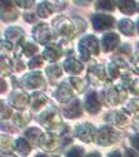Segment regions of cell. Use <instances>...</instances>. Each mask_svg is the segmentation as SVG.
<instances>
[{
    "label": "cell",
    "instance_id": "obj_1",
    "mask_svg": "<svg viewBox=\"0 0 139 157\" xmlns=\"http://www.w3.org/2000/svg\"><path fill=\"white\" fill-rule=\"evenodd\" d=\"M102 98L103 102L105 104H112V106H118L127 101L128 98V89H125L124 87L119 86H114L112 84L109 86L105 90L102 92Z\"/></svg>",
    "mask_w": 139,
    "mask_h": 157
},
{
    "label": "cell",
    "instance_id": "obj_2",
    "mask_svg": "<svg viewBox=\"0 0 139 157\" xmlns=\"http://www.w3.org/2000/svg\"><path fill=\"white\" fill-rule=\"evenodd\" d=\"M78 52L79 57L82 60L86 62L92 57H95L99 54V42L94 35H85L84 38L80 39L78 44Z\"/></svg>",
    "mask_w": 139,
    "mask_h": 157
},
{
    "label": "cell",
    "instance_id": "obj_3",
    "mask_svg": "<svg viewBox=\"0 0 139 157\" xmlns=\"http://www.w3.org/2000/svg\"><path fill=\"white\" fill-rule=\"evenodd\" d=\"M53 29L60 38L65 39V40H69V39L77 35V29H75L74 21L64 15H60L53 20Z\"/></svg>",
    "mask_w": 139,
    "mask_h": 157
},
{
    "label": "cell",
    "instance_id": "obj_4",
    "mask_svg": "<svg viewBox=\"0 0 139 157\" xmlns=\"http://www.w3.org/2000/svg\"><path fill=\"white\" fill-rule=\"evenodd\" d=\"M38 122L46 129L58 128L61 123L60 113H59L58 108H55L54 106H49L48 108H45L43 112L39 113V116H38Z\"/></svg>",
    "mask_w": 139,
    "mask_h": 157
},
{
    "label": "cell",
    "instance_id": "obj_5",
    "mask_svg": "<svg viewBox=\"0 0 139 157\" xmlns=\"http://www.w3.org/2000/svg\"><path fill=\"white\" fill-rule=\"evenodd\" d=\"M97 143L100 146H112L118 141V133L110 126H103L97 131Z\"/></svg>",
    "mask_w": 139,
    "mask_h": 157
},
{
    "label": "cell",
    "instance_id": "obj_6",
    "mask_svg": "<svg viewBox=\"0 0 139 157\" xmlns=\"http://www.w3.org/2000/svg\"><path fill=\"white\" fill-rule=\"evenodd\" d=\"M33 36L34 39L40 43V44H52V40L54 39V35H53V32L50 30L49 25L46 23H39L34 27L33 29Z\"/></svg>",
    "mask_w": 139,
    "mask_h": 157
},
{
    "label": "cell",
    "instance_id": "obj_7",
    "mask_svg": "<svg viewBox=\"0 0 139 157\" xmlns=\"http://www.w3.org/2000/svg\"><path fill=\"white\" fill-rule=\"evenodd\" d=\"M75 136L83 142L92 143L97 138V128L92 123L84 122L75 127Z\"/></svg>",
    "mask_w": 139,
    "mask_h": 157
},
{
    "label": "cell",
    "instance_id": "obj_8",
    "mask_svg": "<svg viewBox=\"0 0 139 157\" xmlns=\"http://www.w3.org/2000/svg\"><path fill=\"white\" fill-rule=\"evenodd\" d=\"M86 79L93 86H102L107 82L108 74H107L103 65H93V67L88 71Z\"/></svg>",
    "mask_w": 139,
    "mask_h": 157
},
{
    "label": "cell",
    "instance_id": "obj_9",
    "mask_svg": "<svg viewBox=\"0 0 139 157\" xmlns=\"http://www.w3.org/2000/svg\"><path fill=\"white\" fill-rule=\"evenodd\" d=\"M92 23H93V27L95 30L104 32V30L112 29L114 27L115 19L108 14H102V13H99V14H95L92 17Z\"/></svg>",
    "mask_w": 139,
    "mask_h": 157
},
{
    "label": "cell",
    "instance_id": "obj_10",
    "mask_svg": "<svg viewBox=\"0 0 139 157\" xmlns=\"http://www.w3.org/2000/svg\"><path fill=\"white\" fill-rule=\"evenodd\" d=\"M24 87L27 89H30V90H34V89H38V88H42L45 83V79L43 74L38 71V72H30L28 74H25L21 79Z\"/></svg>",
    "mask_w": 139,
    "mask_h": 157
},
{
    "label": "cell",
    "instance_id": "obj_11",
    "mask_svg": "<svg viewBox=\"0 0 139 157\" xmlns=\"http://www.w3.org/2000/svg\"><path fill=\"white\" fill-rule=\"evenodd\" d=\"M9 103L18 109H25L28 107V104L30 103V96H28L27 92L16 88L13 90V93L10 94Z\"/></svg>",
    "mask_w": 139,
    "mask_h": 157
},
{
    "label": "cell",
    "instance_id": "obj_12",
    "mask_svg": "<svg viewBox=\"0 0 139 157\" xmlns=\"http://www.w3.org/2000/svg\"><path fill=\"white\" fill-rule=\"evenodd\" d=\"M39 146L44 151H54L59 146V136L54 132L43 133V136L39 141Z\"/></svg>",
    "mask_w": 139,
    "mask_h": 157
},
{
    "label": "cell",
    "instance_id": "obj_13",
    "mask_svg": "<svg viewBox=\"0 0 139 157\" xmlns=\"http://www.w3.org/2000/svg\"><path fill=\"white\" fill-rule=\"evenodd\" d=\"M19 15L15 2H2V19L4 21H13Z\"/></svg>",
    "mask_w": 139,
    "mask_h": 157
},
{
    "label": "cell",
    "instance_id": "obj_14",
    "mask_svg": "<svg viewBox=\"0 0 139 157\" xmlns=\"http://www.w3.org/2000/svg\"><path fill=\"white\" fill-rule=\"evenodd\" d=\"M73 96H74V89L71 88L70 83L68 81L60 83V86H59V88L57 90V93H55L57 99L59 102H61V103H69L70 99L73 98Z\"/></svg>",
    "mask_w": 139,
    "mask_h": 157
},
{
    "label": "cell",
    "instance_id": "obj_15",
    "mask_svg": "<svg viewBox=\"0 0 139 157\" xmlns=\"http://www.w3.org/2000/svg\"><path fill=\"white\" fill-rule=\"evenodd\" d=\"M84 102H85V109L92 114L98 113L100 111V108H102V104H100V101L98 98V93L94 92V90L86 93Z\"/></svg>",
    "mask_w": 139,
    "mask_h": 157
},
{
    "label": "cell",
    "instance_id": "obj_16",
    "mask_svg": "<svg viewBox=\"0 0 139 157\" xmlns=\"http://www.w3.org/2000/svg\"><path fill=\"white\" fill-rule=\"evenodd\" d=\"M82 113H83L82 104H80V101L77 99V98L70 101L64 107V116L67 117V118H70V120L78 118V117L82 116Z\"/></svg>",
    "mask_w": 139,
    "mask_h": 157
},
{
    "label": "cell",
    "instance_id": "obj_17",
    "mask_svg": "<svg viewBox=\"0 0 139 157\" xmlns=\"http://www.w3.org/2000/svg\"><path fill=\"white\" fill-rule=\"evenodd\" d=\"M120 43V38L117 33H105L104 36L102 38V45L104 52H112L114 50Z\"/></svg>",
    "mask_w": 139,
    "mask_h": 157
},
{
    "label": "cell",
    "instance_id": "obj_18",
    "mask_svg": "<svg viewBox=\"0 0 139 157\" xmlns=\"http://www.w3.org/2000/svg\"><path fill=\"white\" fill-rule=\"evenodd\" d=\"M107 121L112 124L117 126L118 128H125L128 126V117L123 111H113L108 117Z\"/></svg>",
    "mask_w": 139,
    "mask_h": 157
},
{
    "label": "cell",
    "instance_id": "obj_19",
    "mask_svg": "<svg viewBox=\"0 0 139 157\" xmlns=\"http://www.w3.org/2000/svg\"><path fill=\"white\" fill-rule=\"evenodd\" d=\"M63 67H64L65 72L69 73L70 75H79L83 71H84V65L82 62H79L78 59L75 58H68L65 59L64 64H63Z\"/></svg>",
    "mask_w": 139,
    "mask_h": 157
},
{
    "label": "cell",
    "instance_id": "obj_20",
    "mask_svg": "<svg viewBox=\"0 0 139 157\" xmlns=\"http://www.w3.org/2000/svg\"><path fill=\"white\" fill-rule=\"evenodd\" d=\"M46 103H48V98L40 92H35L30 96V103L29 104L34 112H40L43 108H45Z\"/></svg>",
    "mask_w": 139,
    "mask_h": 157
},
{
    "label": "cell",
    "instance_id": "obj_21",
    "mask_svg": "<svg viewBox=\"0 0 139 157\" xmlns=\"http://www.w3.org/2000/svg\"><path fill=\"white\" fill-rule=\"evenodd\" d=\"M61 57V49L58 44H49L44 52H43V58L48 62H57L59 58Z\"/></svg>",
    "mask_w": 139,
    "mask_h": 157
},
{
    "label": "cell",
    "instance_id": "obj_22",
    "mask_svg": "<svg viewBox=\"0 0 139 157\" xmlns=\"http://www.w3.org/2000/svg\"><path fill=\"white\" fill-rule=\"evenodd\" d=\"M18 47L24 53V56H27V57H33L34 54L38 53V45L30 40H25L24 38L18 43Z\"/></svg>",
    "mask_w": 139,
    "mask_h": 157
},
{
    "label": "cell",
    "instance_id": "obj_23",
    "mask_svg": "<svg viewBox=\"0 0 139 157\" xmlns=\"http://www.w3.org/2000/svg\"><path fill=\"white\" fill-rule=\"evenodd\" d=\"M23 36H24V30L18 27H11L5 32V38L10 43H15V42L19 43L23 39Z\"/></svg>",
    "mask_w": 139,
    "mask_h": 157
},
{
    "label": "cell",
    "instance_id": "obj_24",
    "mask_svg": "<svg viewBox=\"0 0 139 157\" xmlns=\"http://www.w3.org/2000/svg\"><path fill=\"white\" fill-rule=\"evenodd\" d=\"M42 136H43V132L36 127H31L25 131V138L29 141L30 145H39Z\"/></svg>",
    "mask_w": 139,
    "mask_h": 157
},
{
    "label": "cell",
    "instance_id": "obj_25",
    "mask_svg": "<svg viewBox=\"0 0 139 157\" xmlns=\"http://www.w3.org/2000/svg\"><path fill=\"white\" fill-rule=\"evenodd\" d=\"M118 9L125 15H133L134 13L137 11V3L135 2H115Z\"/></svg>",
    "mask_w": 139,
    "mask_h": 157
},
{
    "label": "cell",
    "instance_id": "obj_26",
    "mask_svg": "<svg viewBox=\"0 0 139 157\" xmlns=\"http://www.w3.org/2000/svg\"><path fill=\"white\" fill-rule=\"evenodd\" d=\"M30 121V113L29 112H18L13 114V122L16 127H25Z\"/></svg>",
    "mask_w": 139,
    "mask_h": 157
},
{
    "label": "cell",
    "instance_id": "obj_27",
    "mask_svg": "<svg viewBox=\"0 0 139 157\" xmlns=\"http://www.w3.org/2000/svg\"><path fill=\"white\" fill-rule=\"evenodd\" d=\"M118 28L120 30V33H123L124 35H128V36H133L134 35V24L132 20L129 19H122L118 23Z\"/></svg>",
    "mask_w": 139,
    "mask_h": 157
},
{
    "label": "cell",
    "instance_id": "obj_28",
    "mask_svg": "<svg viewBox=\"0 0 139 157\" xmlns=\"http://www.w3.org/2000/svg\"><path fill=\"white\" fill-rule=\"evenodd\" d=\"M46 75L50 81H57L58 78H60L63 75V68L58 64H50L45 69Z\"/></svg>",
    "mask_w": 139,
    "mask_h": 157
},
{
    "label": "cell",
    "instance_id": "obj_29",
    "mask_svg": "<svg viewBox=\"0 0 139 157\" xmlns=\"http://www.w3.org/2000/svg\"><path fill=\"white\" fill-rule=\"evenodd\" d=\"M15 151L21 155V156H27L30 153L31 151V145L29 143V141L27 138H19L16 141V146H15Z\"/></svg>",
    "mask_w": 139,
    "mask_h": 157
},
{
    "label": "cell",
    "instance_id": "obj_30",
    "mask_svg": "<svg viewBox=\"0 0 139 157\" xmlns=\"http://www.w3.org/2000/svg\"><path fill=\"white\" fill-rule=\"evenodd\" d=\"M15 146H16V141H14L10 136H5V135L2 136V151H3V155H5V152L10 153L13 150H15Z\"/></svg>",
    "mask_w": 139,
    "mask_h": 157
},
{
    "label": "cell",
    "instance_id": "obj_31",
    "mask_svg": "<svg viewBox=\"0 0 139 157\" xmlns=\"http://www.w3.org/2000/svg\"><path fill=\"white\" fill-rule=\"evenodd\" d=\"M54 11V8L52 6V4L48 3V2H43L38 5V9H36V13H38V17L40 18H48L52 13Z\"/></svg>",
    "mask_w": 139,
    "mask_h": 157
},
{
    "label": "cell",
    "instance_id": "obj_32",
    "mask_svg": "<svg viewBox=\"0 0 139 157\" xmlns=\"http://www.w3.org/2000/svg\"><path fill=\"white\" fill-rule=\"evenodd\" d=\"M68 82L70 83L71 88L74 89V92H78V93L83 92V90L85 89V87H86L84 81L82 79V78H78V77H70Z\"/></svg>",
    "mask_w": 139,
    "mask_h": 157
},
{
    "label": "cell",
    "instance_id": "obj_33",
    "mask_svg": "<svg viewBox=\"0 0 139 157\" xmlns=\"http://www.w3.org/2000/svg\"><path fill=\"white\" fill-rule=\"evenodd\" d=\"M125 111L132 116H139V99L134 98V99H130L129 102H127V104H125Z\"/></svg>",
    "mask_w": 139,
    "mask_h": 157
},
{
    "label": "cell",
    "instance_id": "obj_34",
    "mask_svg": "<svg viewBox=\"0 0 139 157\" xmlns=\"http://www.w3.org/2000/svg\"><path fill=\"white\" fill-rule=\"evenodd\" d=\"M115 2H97L95 8L98 11H113L115 8Z\"/></svg>",
    "mask_w": 139,
    "mask_h": 157
},
{
    "label": "cell",
    "instance_id": "obj_35",
    "mask_svg": "<svg viewBox=\"0 0 139 157\" xmlns=\"http://www.w3.org/2000/svg\"><path fill=\"white\" fill-rule=\"evenodd\" d=\"M13 67H14V63H11V60L9 58H5V57L2 58V74H3V77L9 74L11 72Z\"/></svg>",
    "mask_w": 139,
    "mask_h": 157
},
{
    "label": "cell",
    "instance_id": "obj_36",
    "mask_svg": "<svg viewBox=\"0 0 139 157\" xmlns=\"http://www.w3.org/2000/svg\"><path fill=\"white\" fill-rule=\"evenodd\" d=\"M43 62H44V58L43 57H38V56H35L30 62H29V64H28V67L30 68V69H35V68H40L42 65H43Z\"/></svg>",
    "mask_w": 139,
    "mask_h": 157
},
{
    "label": "cell",
    "instance_id": "obj_37",
    "mask_svg": "<svg viewBox=\"0 0 139 157\" xmlns=\"http://www.w3.org/2000/svg\"><path fill=\"white\" fill-rule=\"evenodd\" d=\"M83 153H84V151L82 147H71L67 152L65 157H83Z\"/></svg>",
    "mask_w": 139,
    "mask_h": 157
},
{
    "label": "cell",
    "instance_id": "obj_38",
    "mask_svg": "<svg viewBox=\"0 0 139 157\" xmlns=\"http://www.w3.org/2000/svg\"><path fill=\"white\" fill-rule=\"evenodd\" d=\"M73 21H74V25H75V29H77V34H80L86 27L85 21L82 20L80 18H73Z\"/></svg>",
    "mask_w": 139,
    "mask_h": 157
},
{
    "label": "cell",
    "instance_id": "obj_39",
    "mask_svg": "<svg viewBox=\"0 0 139 157\" xmlns=\"http://www.w3.org/2000/svg\"><path fill=\"white\" fill-rule=\"evenodd\" d=\"M11 108L9 107V106H6V103L3 101V103H2V118L3 120H6V118H9V117H11Z\"/></svg>",
    "mask_w": 139,
    "mask_h": 157
},
{
    "label": "cell",
    "instance_id": "obj_40",
    "mask_svg": "<svg viewBox=\"0 0 139 157\" xmlns=\"http://www.w3.org/2000/svg\"><path fill=\"white\" fill-rule=\"evenodd\" d=\"M130 54V45L124 44L119 48V53H118V58L123 57V56H129Z\"/></svg>",
    "mask_w": 139,
    "mask_h": 157
},
{
    "label": "cell",
    "instance_id": "obj_41",
    "mask_svg": "<svg viewBox=\"0 0 139 157\" xmlns=\"http://www.w3.org/2000/svg\"><path fill=\"white\" fill-rule=\"evenodd\" d=\"M24 19L27 20L28 23H36L38 14H35V13H27V14L24 15Z\"/></svg>",
    "mask_w": 139,
    "mask_h": 157
},
{
    "label": "cell",
    "instance_id": "obj_42",
    "mask_svg": "<svg viewBox=\"0 0 139 157\" xmlns=\"http://www.w3.org/2000/svg\"><path fill=\"white\" fill-rule=\"evenodd\" d=\"M13 50V43H10L9 40H3L2 42V52L5 53V52H11Z\"/></svg>",
    "mask_w": 139,
    "mask_h": 157
},
{
    "label": "cell",
    "instance_id": "obj_43",
    "mask_svg": "<svg viewBox=\"0 0 139 157\" xmlns=\"http://www.w3.org/2000/svg\"><path fill=\"white\" fill-rule=\"evenodd\" d=\"M25 67H27V65H25L19 58L18 59H15V62H14V69L15 71H18V72H21V71H24L25 69Z\"/></svg>",
    "mask_w": 139,
    "mask_h": 157
},
{
    "label": "cell",
    "instance_id": "obj_44",
    "mask_svg": "<svg viewBox=\"0 0 139 157\" xmlns=\"http://www.w3.org/2000/svg\"><path fill=\"white\" fill-rule=\"evenodd\" d=\"M130 143H132V146L134 147V150L139 152V133L130 138Z\"/></svg>",
    "mask_w": 139,
    "mask_h": 157
},
{
    "label": "cell",
    "instance_id": "obj_45",
    "mask_svg": "<svg viewBox=\"0 0 139 157\" xmlns=\"http://www.w3.org/2000/svg\"><path fill=\"white\" fill-rule=\"evenodd\" d=\"M125 157H139V153H138V151H135V150H132V148H127L125 150V155H124Z\"/></svg>",
    "mask_w": 139,
    "mask_h": 157
},
{
    "label": "cell",
    "instance_id": "obj_46",
    "mask_svg": "<svg viewBox=\"0 0 139 157\" xmlns=\"http://www.w3.org/2000/svg\"><path fill=\"white\" fill-rule=\"evenodd\" d=\"M15 4L20 8H30L34 5V2H15Z\"/></svg>",
    "mask_w": 139,
    "mask_h": 157
},
{
    "label": "cell",
    "instance_id": "obj_47",
    "mask_svg": "<svg viewBox=\"0 0 139 157\" xmlns=\"http://www.w3.org/2000/svg\"><path fill=\"white\" fill-rule=\"evenodd\" d=\"M130 90H132L133 93H135V94H139V78H138L137 81L133 82V84L130 87Z\"/></svg>",
    "mask_w": 139,
    "mask_h": 157
},
{
    "label": "cell",
    "instance_id": "obj_48",
    "mask_svg": "<svg viewBox=\"0 0 139 157\" xmlns=\"http://www.w3.org/2000/svg\"><path fill=\"white\" fill-rule=\"evenodd\" d=\"M108 157H123L122 155H120V152H118V151H114V152H112Z\"/></svg>",
    "mask_w": 139,
    "mask_h": 157
},
{
    "label": "cell",
    "instance_id": "obj_49",
    "mask_svg": "<svg viewBox=\"0 0 139 157\" xmlns=\"http://www.w3.org/2000/svg\"><path fill=\"white\" fill-rule=\"evenodd\" d=\"M86 157H102V156H100V153H99V152H90V153Z\"/></svg>",
    "mask_w": 139,
    "mask_h": 157
},
{
    "label": "cell",
    "instance_id": "obj_50",
    "mask_svg": "<svg viewBox=\"0 0 139 157\" xmlns=\"http://www.w3.org/2000/svg\"><path fill=\"white\" fill-rule=\"evenodd\" d=\"M134 63L139 67V53H135V56H134Z\"/></svg>",
    "mask_w": 139,
    "mask_h": 157
},
{
    "label": "cell",
    "instance_id": "obj_51",
    "mask_svg": "<svg viewBox=\"0 0 139 157\" xmlns=\"http://www.w3.org/2000/svg\"><path fill=\"white\" fill-rule=\"evenodd\" d=\"M134 126H135V128H139V116H138V118H135V121H134Z\"/></svg>",
    "mask_w": 139,
    "mask_h": 157
},
{
    "label": "cell",
    "instance_id": "obj_52",
    "mask_svg": "<svg viewBox=\"0 0 139 157\" xmlns=\"http://www.w3.org/2000/svg\"><path fill=\"white\" fill-rule=\"evenodd\" d=\"M2 157H16L15 155H11V153H5V155H3Z\"/></svg>",
    "mask_w": 139,
    "mask_h": 157
},
{
    "label": "cell",
    "instance_id": "obj_53",
    "mask_svg": "<svg viewBox=\"0 0 139 157\" xmlns=\"http://www.w3.org/2000/svg\"><path fill=\"white\" fill-rule=\"evenodd\" d=\"M35 157H48V156H46L45 153H40V155H36Z\"/></svg>",
    "mask_w": 139,
    "mask_h": 157
},
{
    "label": "cell",
    "instance_id": "obj_54",
    "mask_svg": "<svg viewBox=\"0 0 139 157\" xmlns=\"http://www.w3.org/2000/svg\"><path fill=\"white\" fill-rule=\"evenodd\" d=\"M137 30H138V34H139V20H138V23H137Z\"/></svg>",
    "mask_w": 139,
    "mask_h": 157
},
{
    "label": "cell",
    "instance_id": "obj_55",
    "mask_svg": "<svg viewBox=\"0 0 139 157\" xmlns=\"http://www.w3.org/2000/svg\"><path fill=\"white\" fill-rule=\"evenodd\" d=\"M137 10H138V11H139V3H138V4H137Z\"/></svg>",
    "mask_w": 139,
    "mask_h": 157
},
{
    "label": "cell",
    "instance_id": "obj_56",
    "mask_svg": "<svg viewBox=\"0 0 139 157\" xmlns=\"http://www.w3.org/2000/svg\"><path fill=\"white\" fill-rule=\"evenodd\" d=\"M137 47H138V49H139V43H138V45H137Z\"/></svg>",
    "mask_w": 139,
    "mask_h": 157
}]
</instances>
